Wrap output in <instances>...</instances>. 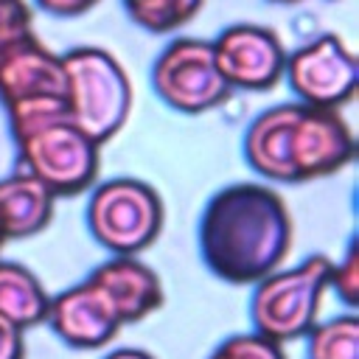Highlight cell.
I'll return each instance as SVG.
<instances>
[{
	"instance_id": "cell-1",
	"label": "cell",
	"mask_w": 359,
	"mask_h": 359,
	"mask_svg": "<svg viewBox=\"0 0 359 359\" xmlns=\"http://www.w3.org/2000/svg\"><path fill=\"white\" fill-rule=\"evenodd\" d=\"M294 222L264 182H233L216 191L199 219V255L224 283L252 286L283 266L292 252Z\"/></svg>"
},
{
	"instance_id": "cell-2",
	"label": "cell",
	"mask_w": 359,
	"mask_h": 359,
	"mask_svg": "<svg viewBox=\"0 0 359 359\" xmlns=\"http://www.w3.org/2000/svg\"><path fill=\"white\" fill-rule=\"evenodd\" d=\"M241 151L261 180L297 185L342 171L356 154V140L339 109L289 101L250 121Z\"/></svg>"
},
{
	"instance_id": "cell-3",
	"label": "cell",
	"mask_w": 359,
	"mask_h": 359,
	"mask_svg": "<svg viewBox=\"0 0 359 359\" xmlns=\"http://www.w3.org/2000/svg\"><path fill=\"white\" fill-rule=\"evenodd\" d=\"M65 104L70 121L98 146L112 140L132 112V81L104 48L79 45L62 53Z\"/></svg>"
},
{
	"instance_id": "cell-4",
	"label": "cell",
	"mask_w": 359,
	"mask_h": 359,
	"mask_svg": "<svg viewBox=\"0 0 359 359\" xmlns=\"http://www.w3.org/2000/svg\"><path fill=\"white\" fill-rule=\"evenodd\" d=\"M331 258L317 252L297 266L275 269L252 283L250 320L252 331L275 342L300 339L317 323L320 300L328 289Z\"/></svg>"
},
{
	"instance_id": "cell-5",
	"label": "cell",
	"mask_w": 359,
	"mask_h": 359,
	"mask_svg": "<svg viewBox=\"0 0 359 359\" xmlns=\"http://www.w3.org/2000/svg\"><path fill=\"white\" fill-rule=\"evenodd\" d=\"M84 216L90 236L112 255H137L163 233V199L135 177L93 185Z\"/></svg>"
},
{
	"instance_id": "cell-6",
	"label": "cell",
	"mask_w": 359,
	"mask_h": 359,
	"mask_svg": "<svg viewBox=\"0 0 359 359\" xmlns=\"http://www.w3.org/2000/svg\"><path fill=\"white\" fill-rule=\"evenodd\" d=\"M22 171L34 174L50 194L79 196L95 185L101 165V146L84 135L70 115L45 121L14 137Z\"/></svg>"
},
{
	"instance_id": "cell-7",
	"label": "cell",
	"mask_w": 359,
	"mask_h": 359,
	"mask_svg": "<svg viewBox=\"0 0 359 359\" xmlns=\"http://www.w3.org/2000/svg\"><path fill=\"white\" fill-rule=\"evenodd\" d=\"M151 87L157 98L180 115H205L233 93L216 67L210 42L196 36H177L157 53Z\"/></svg>"
},
{
	"instance_id": "cell-8",
	"label": "cell",
	"mask_w": 359,
	"mask_h": 359,
	"mask_svg": "<svg viewBox=\"0 0 359 359\" xmlns=\"http://www.w3.org/2000/svg\"><path fill=\"white\" fill-rule=\"evenodd\" d=\"M283 76L300 104L342 109L359 81V65L351 45L337 34H320L297 50L286 53Z\"/></svg>"
},
{
	"instance_id": "cell-9",
	"label": "cell",
	"mask_w": 359,
	"mask_h": 359,
	"mask_svg": "<svg viewBox=\"0 0 359 359\" xmlns=\"http://www.w3.org/2000/svg\"><path fill=\"white\" fill-rule=\"evenodd\" d=\"M216 67L230 90L264 93L272 90L286 65V48L280 36L255 22H233L210 42Z\"/></svg>"
},
{
	"instance_id": "cell-10",
	"label": "cell",
	"mask_w": 359,
	"mask_h": 359,
	"mask_svg": "<svg viewBox=\"0 0 359 359\" xmlns=\"http://www.w3.org/2000/svg\"><path fill=\"white\" fill-rule=\"evenodd\" d=\"M45 323L65 345L79 348V351L104 348L123 328L115 300L93 275L53 294L48 303Z\"/></svg>"
},
{
	"instance_id": "cell-11",
	"label": "cell",
	"mask_w": 359,
	"mask_h": 359,
	"mask_svg": "<svg viewBox=\"0 0 359 359\" xmlns=\"http://www.w3.org/2000/svg\"><path fill=\"white\" fill-rule=\"evenodd\" d=\"M36 95H65V67L62 53L28 34L0 50V101L8 107Z\"/></svg>"
},
{
	"instance_id": "cell-12",
	"label": "cell",
	"mask_w": 359,
	"mask_h": 359,
	"mask_svg": "<svg viewBox=\"0 0 359 359\" xmlns=\"http://www.w3.org/2000/svg\"><path fill=\"white\" fill-rule=\"evenodd\" d=\"M90 275L109 292L123 325L140 323L163 306V283L151 266L137 261V255H112Z\"/></svg>"
},
{
	"instance_id": "cell-13",
	"label": "cell",
	"mask_w": 359,
	"mask_h": 359,
	"mask_svg": "<svg viewBox=\"0 0 359 359\" xmlns=\"http://www.w3.org/2000/svg\"><path fill=\"white\" fill-rule=\"evenodd\" d=\"M56 196L34 174L14 171L0 180V222L6 238H31L53 219Z\"/></svg>"
},
{
	"instance_id": "cell-14",
	"label": "cell",
	"mask_w": 359,
	"mask_h": 359,
	"mask_svg": "<svg viewBox=\"0 0 359 359\" xmlns=\"http://www.w3.org/2000/svg\"><path fill=\"white\" fill-rule=\"evenodd\" d=\"M50 294L42 280L17 261H0V320L17 328H34L48 317Z\"/></svg>"
},
{
	"instance_id": "cell-15",
	"label": "cell",
	"mask_w": 359,
	"mask_h": 359,
	"mask_svg": "<svg viewBox=\"0 0 359 359\" xmlns=\"http://www.w3.org/2000/svg\"><path fill=\"white\" fill-rule=\"evenodd\" d=\"M126 17L149 34H174L194 22L205 0H121Z\"/></svg>"
},
{
	"instance_id": "cell-16",
	"label": "cell",
	"mask_w": 359,
	"mask_h": 359,
	"mask_svg": "<svg viewBox=\"0 0 359 359\" xmlns=\"http://www.w3.org/2000/svg\"><path fill=\"white\" fill-rule=\"evenodd\" d=\"M309 359H359V317L339 314L314 323L306 334Z\"/></svg>"
},
{
	"instance_id": "cell-17",
	"label": "cell",
	"mask_w": 359,
	"mask_h": 359,
	"mask_svg": "<svg viewBox=\"0 0 359 359\" xmlns=\"http://www.w3.org/2000/svg\"><path fill=\"white\" fill-rule=\"evenodd\" d=\"M208 359H286V353L280 342L250 331V334H236L224 339Z\"/></svg>"
},
{
	"instance_id": "cell-18",
	"label": "cell",
	"mask_w": 359,
	"mask_h": 359,
	"mask_svg": "<svg viewBox=\"0 0 359 359\" xmlns=\"http://www.w3.org/2000/svg\"><path fill=\"white\" fill-rule=\"evenodd\" d=\"M328 289H334L339 294V300L348 306L359 303V244H356V238L345 247V255L339 261H331Z\"/></svg>"
},
{
	"instance_id": "cell-19",
	"label": "cell",
	"mask_w": 359,
	"mask_h": 359,
	"mask_svg": "<svg viewBox=\"0 0 359 359\" xmlns=\"http://www.w3.org/2000/svg\"><path fill=\"white\" fill-rule=\"evenodd\" d=\"M34 34V14L28 0H0V50Z\"/></svg>"
},
{
	"instance_id": "cell-20",
	"label": "cell",
	"mask_w": 359,
	"mask_h": 359,
	"mask_svg": "<svg viewBox=\"0 0 359 359\" xmlns=\"http://www.w3.org/2000/svg\"><path fill=\"white\" fill-rule=\"evenodd\" d=\"M45 14L50 17H62V20H73L87 14L90 8H95L101 0H34Z\"/></svg>"
},
{
	"instance_id": "cell-21",
	"label": "cell",
	"mask_w": 359,
	"mask_h": 359,
	"mask_svg": "<svg viewBox=\"0 0 359 359\" xmlns=\"http://www.w3.org/2000/svg\"><path fill=\"white\" fill-rule=\"evenodd\" d=\"M25 331L0 320V359H25Z\"/></svg>"
},
{
	"instance_id": "cell-22",
	"label": "cell",
	"mask_w": 359,
	"mask_h": 359,
	"mask_svg": "<svg viewBox=\"0 0 359 359\" xmlns=\"http://www.w3.org/2000/svg\"><path fill=\"white\" fill-rule=\"evenodd\" d=\"M104 359H154L149 351H140V348H118L112 353H107Z\"/></svg>"
},
{
	"instance_id": "cell-23",
	"label": "cell",
	"mask_w": 359,
	"mask_h": 359,
	"mask_svg": "<svg viewBox=\"0 0 359 359\" xmlns=\"http://www.w3.org/2000/svg\"><path fill=\"white\" fill-rule=\"evenodd\" d=\"M6 241H8V238H6V230H3V222H0V250H3Z\"/></svg>"
},
{
	"instance_id": "cell-24",
	"label": "cell",
	"mask_w": 359,
	"mask_h": 359,
	"mask_svg": "<svg viewBox=\"0 0 359 359\" xmlns=\"http://www.w3.org/2000/svg\"><path fill=\"white\" fill-rule=\"evenodd\" d=\"M272 3H300V0H272Z\"/></svg>"
}]
</instances>
